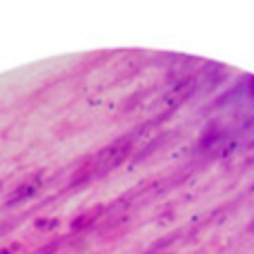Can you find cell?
I'll return each mask as SVG.
<instances>
[{
	"label": "cell",
	"instance_id": "cell-2",
	"mask_svg": "<svg viewBox=\"0 0 254 254\" xmlns=\"http://www.w3.org/2000/svg\"><path fill=\"white\" fill-rule=\"evenodd\" d=\"M248 89H250V96L254 98V78H250V83H248Z\"/></svg>",
	"mask_w": 254,
	"mask_h": 254
},
{
	"label": "cell",
	"instance_id": "cell-1",
	"mask_svg": "<svg viewBox=\"0 0 254 254\" xmlns=\"http://www.w3.org/2000/svg\"><path fill=\"white\" fill-rule=\"evenodd\" d=\"M98 214H101V207H92L89 212H85V214L76 216L74 223H71V230H80V228H87V225H92L94 221L98 219Z\"/></svg>",
	"mask_w": 254,
	"mask_h": 254
}]
</instances>
